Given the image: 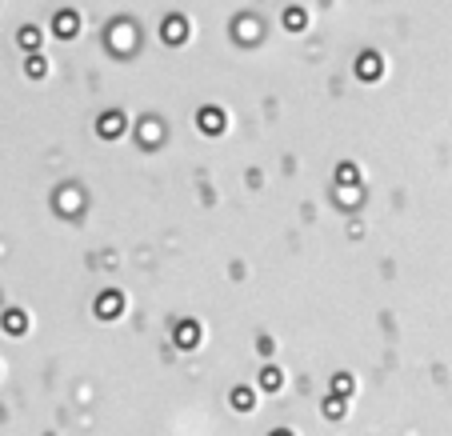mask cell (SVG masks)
<instances>
[{
    "mask_svg": "<svg viewBox=\"0 0 452 436\" xmlns=\"http://www.w3.org/2000/svg\"><path fill=\"white\" fill-rule=\"evenodd\" d=\"M180 344H196V324H184V328H180Z\"/></svg>",
    "mask_w": 452,
    "mask_h": 436,
    "instance_id": "6da1fadb",
    "label": "cell"
}]
</instances>
